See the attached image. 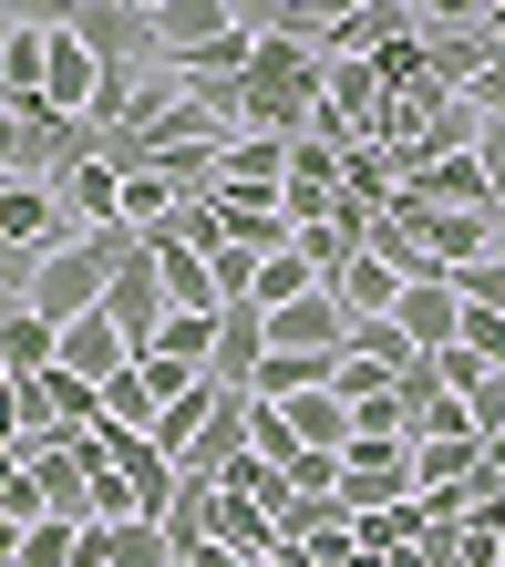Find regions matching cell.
Here are the masks:
<instances>
[{
    "label": "cell",
    "mask_w": 505,
    "mask_h": 567,
    "mask_svg": "<svg viewBox=\"0 0 505 567\" xmlns=\"http://www.w3.org/2000/svg\"><path fill=\"white\" fill-rule=\"evenodd\" d=\"M341 475H351V464H341V454H320V444H299V454L279 464V485H289V495H341Z\"/></svg>",
    "instance_id": "19"
},
{
    "label": "cell",
    "mask_w": 505,
    "mask_h": 567,
    "mask_svg": "<svg viewBox=\"0 0 505 567\" xmlns=\"http://www.w3.org/2000/svg\"><path fill=\"white\" fill-rule=\"evenodd\" d=\"M165 310H176V299H165V279H155V248H134L124 269H114V289H104V320L124 330V351H134V361L155 351V330H165Z\"/></svg>",
    "instance_id": "3"
},
{
    "label": "cell",
    "mask_w": 505,
    "mask_h": 567,
    "mask_svg": "<svg viewBox=\"0 0 505 567\" xmlns=\"http://www.w3.org/2000/svg\"><path fill=\"white\" fill-rule=\"evenodd\" d=\"M155 351H165V361H196V372H207V351H217V310H165Z\"/></svg>",
    "instance_id": "18"
},
{
    "label": "cell",
    "mask_w": 505,
    "mask_h": 567,
    "mask_svg": "<svg viewBox=\"0 0 505 567\" xmlns=\"http://www.w3.org/2000/svg\"><path fill=\"white\" fill-rule=\"evenodd\" d=\"M186 567H258V557H238L227 537H207V547H186Z\"/></svg>",
    "instance_id": "25"
},
{
    "label": "cell",
    "mask_w": 505,
    "mask_h": 567,
    "mask_svg": "<svg viewBox=\"0 0 505 567\" xmlns=\"http://www.w3.org/2000/svg\"><path fill=\"white\" fill-rule=\"evenodd\" d=\"M351 475H341V495H351V516H382V506H402V485H413V444L402 433H351Z\"/></svg>",
    "instance_id": "2"
},
{
    "label": "cell",
    "mask_w": 505,
    "mask_h": 567,
    "mask_svg": "<svg viewBox=\"0 0 505 567\" xmlns=\"http://www.w3.org/2000/svg\"><path fill=\"white\" fill-rule=\"evenodd\" d=\"M258 361H268V310H258V299H227V310H217V351H207V382L217 392H248Z\"/></svg>",
    "instance_id": "5"
},
{
    "label": "cell",
    "mask_w": 505,
    "mask_h": 567,
    "mask_svg": "<svg viewBox=\"0 0 505 567\" xmlns=\"http://www.w3.org/2000/svg\"><path fill=\"white\" fill-rule=\"evenodd\" d=\"M248 423H258V403H248V392H217V413H207V433H196V454L176 464V475H186V485H217L227 464L248 454Z\"/></svg>",
    "instance_id": "7"
},
{
    "label": "cell",
    "mask_w": 505,
    "mask_h": 567,
    "mask_svg": "<svg viewBox=\"0 0 505 567\" xmlns=\"http://www.w3.org/2000/svg\"><path fill=\"white\" fill-rule=\"evenodd\" d=\"M145 248H155V279H165V299H176V310H227L207 248H176V238H145Z\"/></svg>",
    "instance_id": "12"
},
{
    "label": "cell",
    "mask_w": 505,
    "mask_h": 567,
    "mask_svg": "<svg viewBox=\"0 0 505 567\" xmlns=\"http://www.w3.org/2000/svg\"><path fill=\"white\" fill-rule=\"evenodd\" d=\"M21 444H31V392L0 372V454H21Z\"/></svg>",
    "instance_id": "21"
},
{
    "label": "cell",
    "mask_w": 505,
    "mask_h": 567,
    "mask_svg": "<svg viewBox=\"0 0 505 567\" xmlns=\"http://www.w3.org/2000/svg\"><path fill=\"white\" fill-rule=\"evenodd\" d=\"M0 372H11V382H42V372H62V320H42V310L21 299V320L0 330Z\"/></svg>",
    "instance_id": "11"
},
{
    "label": "cell",
    "mask_w": 505,
    "mask_h": 567,
    "mask_svg": "<svg viewBox=\"0 0 505 567\" xmlns=\"http://www.w3.org/2000/svg\"><path fill=\"white\" fill-rule=\"evenodd\" d=\"M495 21V0H423V31H475Z\"/></svg>",
    "instance_id": "22"
},
{
    "label": "cell",
    "mask_w": 505,
    "mask_h": 567,
    "mask_svg": "<svg viewBox=\"0 0 505 567\" xmlns=\"http://www.w3.org/2000/svg\"><path fill=\"white\" fill-rule=\"evenodd\" d=\"M93 93H104V62H93V42L62 21V31H52V62H42V114L83 124V114H93Z\"/></svg>",
    "instance_id": "4"
},
{
    "label": "cell",
    "mask_w": 505,
    "mask_h": 567,
    "mask_svg": "<svg viewBox=\"0 0 505 567\" xmlns=\"http://www.w3.org/2000/svg\"><path fill=\"white\" fill-rule=\"evenodd\" d=\"M62 207H73L83 227H124V165H104V155H83V165H62Z\"/></svg>",
    "instance_id": "9"
},
{
    "label": "cell",
    "mask_w": 505,
    "mask_h": 567,
    "mask_svg": "<svg viewBox=\"0 0 505 567\" xmlns=\"http://www.w3.org/2000/svg\"><path fill=\"white\" fill-rule=\"evenodd\" d=\"M454 299H464V310H505V258L495 248L464 258V269H454Z\"/></svg>",
    "instance_id": "20"
},
{
    "label": "cell",
    "mask_w": 505,
    "mask_h": 567,
    "mask_svg": "<svg viewBox=\"0 0 505 567\" xmlns=\"http://www.w3.org/2000/svg\"><path fill=\"white\" fill-rule=\"evenodd\" d=\"M124 361H134V351H124V330H114L104 310H93V320H62V372H83V382H114Z\"/></svg>",
    "instance_id": "14"
},
{
    "label": "cell",
    "mask_w": 505,
    "mask_h": 567,
    "mask_svg": "<svg viewBox=\"0 0 505 567\" xmlns=\"http://www.w3.org/2000/svg\"><path fill=\"white\" fill-rule=\"evenodd\" d=\"M155 413H165V392L145 382V361H124V372L104 382V423L114 433H155Z\"/></svg>",
    "instance_id": "17"
},
{
    "label": "cell",
    "mask_w": 505,
    "mask_h": 567,
    "mask_svg": "<svg viewBox=\"0 0 505 567\" xmlns=\"http://www.w3.org/2000/svg\"><path fill=\"white\" fill-rule=\"evenodd\" d=\"M227 21H238V0H165V11H155V42H165V62H186V52H207Z\"/></svg>",
    "instance_id": "13"
},
{
    "label": "cell",
    "mask_w": 505,
    "mask_h": 567,
    "mask_svg": "<svg viewBox=\"0 0 505 567\" xmlns=\"http://www.w3.org/2000/svg\"><path fill=\"white\" fill-rule=\"evenodd\" d=\"M134 11H165V0H134Z\"/></svg>",
    "instance_id": "27"
},
{
    "label": "cell",
    "mask_w": 505,
    "mask_h": 567,
    "mask_svg": "<svg viewBox=\"0 0 505 567\" xmlns=\"http://www.w3.org/2000/svg\"><path fill=\"white\" fill-rule=\"evenodd\" d=\"M11 320H21V299H11V289H0V330H11Z\"/></svg>",
    "instance_id": "26"
},
{
    "label": "cell",
    "mask_w": 505,
    "mask_h": 567,
    "mask_svg": "<svg viewBox=\"0 0 505 567\" xmlns=\"http://www.w3.org/2000/svg\"><path fill=\"white\" fill-rule=\"evenodd\" d=\"M475 155H485V186H495V227H505V124H485V145H475Z\"/></svg>",
    "instance_id": "24"
},
{
    "label": "cell",
    "mask_w": 505,
    "mask_h": 567,
    "mask_svg": "<svg viewBox=\"0 0 505 567\" xmlns=\"http://www.w3.org/2000/svg\"><path fill=\"white\" fill-rule=\"evenodd\" d=\"M495 258H505V227H495Z\"/></svg>",
    "instance_id": "28"
},
{
    "label": "cell",
    "mask_w": 505,
    "mask_h": 567,
    "mask_svg": "<svg viewBox=\"0 0 505 567\" xmlns=\"http://www.w3.org/2000/svg\"><path fill=\"white\" fill-rule=\"evenodd\" d=\"M392 320L413 330V351H454L464 341V299H454V279H413L392 299Z\"/></svg>",
    "instance_id": "8"
},
{
    "label": "cell",
    "mask_w": 505,
    "mask_h": 567,
    "mask_svg": "<svg viewBox=\"0 0 505 567\" xmlns=\"http://www.w3.org/2000/svg\"><path fill=\"white\" fill-rule=\"evenodd\" d=\"M330 289H341V299H351V320H382V310H392V299H402V289H413V279H402V269H392V258H382V248H361V258H351V269H341V279H330Z\"/></svg>",
    "instance_id": "15"
},
{
    "label": "cell",
    "mask_w": 505,
    "mask_h": 567,
    "mask_svg": "<svg viewBox=\"0 0 505 567\" xmlns=\"http://www.w3.org/2000/svg\"><path fill=\"white\" fill-rule=\"evenodd\" d=\"M268 341H279V351H351V299L341 289L289 299V310H268Z\"/></svg>",
    "instance_id": "6"
},
{
    "label": "cell",
    "mask_w": 505,
    "mask_h": 567,
    "mask_svg": "<svg viewBox=\"0 0 505 567\" xmlns=\"http://www.w3.org/2000/svg\"><path fill=\"white\" fill-rule=\"evenodd\" d=\"M176 567H186V557H176Z\"/></svg>",
    "instance_id": "29"
},
{
    "label": "cell",
    "mask_w": 505,
    "mask_h": 567,
    "mask_svg": "<svg viewBox=\"0 0 505 567\" xmlns=\"http://www.w3.org/2000/svg\"><path fill=\"white\" fill-rule=\"evenodd\" d=\"M207 413H217V382L176 392V403L155 413V454H165V464H186V454H196V433H207Z\"/></svg>",
    "instance_id": "16"
},
{
    "label": "cell",
    "mask_w": 505,
    "mask_h": 567,
    "mask_svg": "<svg viewBox=\"0 0 505 567\" xmlns=\"http://www.w3.org/2000/svg\"><path fill=\"white\" fill-rule=\"evenodd\" d=\"M464 351H485L505 372V310H464Z\"/></svg>",
    "instance_id": "23"
},
{
    "label": "cell",
    "mask_w": 505,
    "mask_h": 567,
    "mask_svg": "<svg viewBox=\"0 0 505 567\" xmlns=\"http://www.w3.org/2000/svg\"><path fill=\"white\" fill-rule=\"evenodd\" d=\"M330 372H341V351H279L268 341V361H258V403H299V392H330Z\"/></svg>",
    "instance_id": "10"
},
{
    "label": "cell",
    "mask_w": 505,
    "mask_h": 567,
    "mask_svg": "<svg viewBox=\"0 0 505 567\" xmlns=\"http://www.w3.org/2000/svg\"><path fill=\"white\" fill-rule=\"evenodd\" d=\"M0 238L31 248V258H52V248H73V238H83V217L62 207V186H52V176H11V186H0Z\"/></svg>",
    "instance_id": "1"
}]
</instances>
